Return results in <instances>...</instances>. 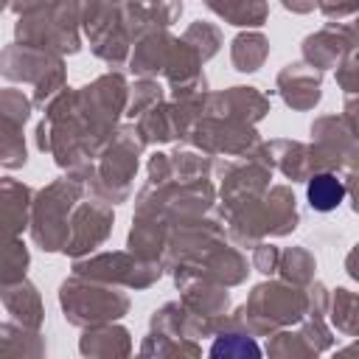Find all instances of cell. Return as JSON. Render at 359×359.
Returning a JSON list of instances; mask_svg holds the SVG:
<instances>
[{
  "label": "cell",
  "mask_w": 359,
  "mask_h": 359,
  "mask_svg": "<svg viewBox=\"0 0 359 359\" xmlns=\"http://www.w3.org/2000/svg\"><path fill=\"white\" fill-rule=\"evenodd\" d=\"M306 199L314 210L320 213H331L342 205L345 199V182L337 177V174H314L309 180V188H306Z\"/></svg>",
  "instance_id": "6da1fadb"
},
{
  "label": "cell",
  "mask_w": 359,
  "mask_h": 359,
  "mask_svg": "<svg viewBox=\"0 0 359 359\" xmlns=\"http://www.w3.org/2000/svg\"><path fill=\"white\" fill-rule=\"evenodd\" d=\"M247 356V353H252V356H258L261 351H258V345L255 342H250L247 337H219L216 339V345L210 348V356Z\"/></svg>",
  "instance_id": "7a4b0ae2"
}]
</instances>
